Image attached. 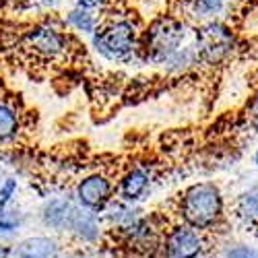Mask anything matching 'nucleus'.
<instances>
[{
	"instance_id": "f257e3e1",
	"label": "nucleus",
	"mask_w": 258,
	"mask_h": 258,
	"mask_svg": "<svg viewBox=\"0 0 258 258\" xmlns=\"http://www.w3.org/2000/svg\"><path fill=\"white\" fill-rule=\"evenodd\" d=\"M180 223L201 233H213L225 223V199L215 182H197L180 192L178 199Z\"/></svg>"
},
{
	"instance_id": "f03ea898",
	"label": "nucleus",
	"mask_w": 258,
	"mask_h": 258,
	"mask_svg": "<svg viewBox=\"0 0 258 258\" xmlns=\"http://www.w3.org/2000/svg\"><path fill=\"white\" fill-rule=\"evenodd\" d=\"M93 46L97 54L107 60H128L139 52L141 33L133 19L110 17L101 21V25L93 33Z\"/></svg>"
},
{
	"instance_id": "7ed1b4c3",
	"label": "nucleus",
	"mask_w": 258,
	"mask_h": 258,
	"mask_svg": "<svg viewBox=\"0 0 258 258\" xmlns=\"http://www.w3.org/2000/svg\"><path fill=\"white\" fill-rule=\"evenodd\" d=\"M184 25L174 17H159L155 19L151 25L147 27V31L141 35V46L139 52L147 62L163 64L169 56H174L184 41Z\"/></svg>"
},
{
	"instance_id": "20e7f679",
	"label": "nucleus",
	"mask_w": 258,
	"mask_h": 258,
	"mask_svg": "<svg viewBox=\"0 0 258 258\" xmlns=\"http://www.w3.org/2000/svg\"><path fill=\"white\" fill-rule=\"evenodd\" d=\"M209 252V235L184 223H171L159 246V258H205Z\"/></svg>"
},
{
	"instance_id": "39448f33",
	"label": "nucleus",
	"mask_w": 258,
	"mask_h": 258,
	"mask_svg": "<svg viewBox=\"0 0 258 258\" xmlns=\"http://www.w3.org/2000/svg\"><path fill=\"white\" fill-rule=\"evenodd\" d=\"M235 48V35L231 29L217 21H209L197 31V56L203 64H221Z\"/></svg>"
},
{
	"instance_id": "423d86ee",
	"label": "nucleus",
	"mask_w": 258,
	"mask_h": 258,
	"mask_svg": "<svg viewBox=\"0 0 258 258\" xmlns=\"http://www.w3.org/2000/svg\"><path fill=\"white\" fill-rule=\"evenodd\" d=\"M116 186L105 174H89L83 180H79L75 188V201L85 211H91L95 215H103V211L114 203Z\"/></svg>"
},
{
	"instance_id": "0eeeda50",
	"label": "nucleus",
	"mask_w": 258,
	"mask_h": 258,
	"mask_svg": "<svg viewBox=\"0 0 258 258\" xmlns=\"http://www.w3.org/2000/svg\"><path fill=\"white\" fill-rule=\"evenodd\" d=\"M23 44L33 56L41 60H56L67 52L69 37L52 25H35L25 33Z\"/></svg>"
},
{
	"instance_id": "6e6552de",
	"label": "nucleus",
	"mask_w": 258,
	"mask_h": 258,
	"mask_svg": "<svg viewBox=\"0 0 258 258\" xmlns=\"http://www.w3.org/2000/svg\"><path fill=\"white\" fill-rule=\"evenodd\" d=\"M77 209H79V205H77L75 197H52L41 205L37 217H39V223L48 231L69 235Z\"/></svg>"
},
{
	"instance_id": "1a4fd4ad",
	"label": "nucleus",
	"mask_w": 258,
	"mask_h": 258,
	"mask_svg": "<svg viewBox=\"0 0 258 258\" xmlns=\"http://www.w3.org/2000/svg\"><path fill=\"white\" fill-rule=\"evenodd\" d=\"M13 258H64V246L50 233L25 235L13 242Z\"/></svg>"
},
{
	"instance_id": "9d476101",
	"label": "nucleus",
	"mask_w": 258,
	"mask_h": 258,
	"mask_svg": "<svg viewBox=\"0 0 258 258\" xmlns=\"http://www.w3.org/2000/svg\"><path fill=\"white\" fill-rule=\"evenodd\" d=\"M103 231H105V225L101 215L85 211L83 207L77 209L69 229V235L75 242H79L81 246H97L103 240Z\"/></svg>"
},
{
	"instance_id": "9b49d317",
	"label": "nucleus",
	"mask_w": 258,
	"mask_h": 258,
	"mask_svg": "<svg viewBox=\"0 0 258 258\" xmlns=\"http://www.w3.org/2000/svg\"><path fill=\"white\" fill-rule=\"evenodd\" d=\"M151 182H153V174H151V169H149L147 165H135V167H131L120 178V184H118V201L137 205L147 195V190L151 188Z\"/></svg>"
},
{
	"instance_id": "f8f14e48",
	"label": "nucleus",
	"mask_w": 258,
	"mask_h": 258,
	"mask_svg": "<svg viewBox=\"0 0 258 258\" xmlns=\"http://www.w3.org/2000/svg\"><path fill=\"white\" fill-rule=\"evenodd\" d=\"M105 9V0H79L77 7L69 13L67 23L83 33H95L101 25V15Z\"/></svg>"
},
{
	"instance_id": "ddd939ff",
	"label": "nucleus",
	"mask_w": 258,
	"mask_h": 258,
	"mask_svg": "<svg viewBox=\"0 0 258 258\" xmlns=\"http://www.w3.org/2000/svg\"><path fill=\"white\" fill-rule=\"evenodd\" d=\"M233 215L244 227L258 229V184L248 188L233 205Z\"/></svg>"
},
{
	"instance_id": "4468645a",
	"label": "nucleus",
	"mask_w": 258,
	"mask_h": 258,
	"mask_svg": "<svg viewBox=\"0 0 258 258\" xmlns=\"http://www.w3.org/2000/svg\"><path fill=\"white\" fill-rule=\"evenodd\" d=\"M21 131V118L17 107L9 101H0V143H11Z\"/></svg>"
},
{
	"instance_id": "2eb2a0df",
	"label": "nucleus",
	"mask_w": 258,
	"mask_h": 258,
	"mask_svg": "<svg viewBox=\"0 0 258 258\" xmlns=\"http://www.w3.org/2000/svg\"><path fill=\"white\" fill-rule=\"evenodd\" d=\"M23 227H25L23 213H19L13 207L7 209L5 213H0V242L11 244V240H15L23 231Z\"/></svg>"
},
{
	"instance_id": "dca6fc26",
	"label": "nucleus",
	"mask_w": 258,
	"mask_h": 258,
	"mask_svg": "<svg viewBox=\"0 0 258 258\" xmlns=\"http://www.w3.org/2000/svg\"><path fill=\"white\" fill-rule=\"evenodd\" d=\"M219 258H258V246L246 242H233L219 250Z\"/></svg>"
},
{
	"instance_id": "f3484780",
	"label": "nucleus",
	"mask_w": 258,
	"mask_h": 258,
	"mask_svg": "<svg viewBox=\"0 0 258 258\" xmlns=\"http://www.w3.org/2000/svg\"><path fill=\"white\" fill-rule=\"evenodd\" d=\"M17 192H19V182L15 178H5L0 182V213H5L7 209L13 207Z\"/></svg>"
},
{
	"instance_id": "a211bd4d",
	"label": "nucleus",
	"mask_w": 258,
	"mask_h": 258,
	"mask_svg": "<svg viewBox=\"0 0 258 258\" xmlns=\"http://www.w3.org/2000/svg\"><path fill=\"white\" fill-rule=\"evenodd\" d=\"M195 3V13L199 17H213L221 13L225 0H192Z\"/></svg>"
},
{
	"instance_id": "6ab92c4d",
	"label": "nucleus",
	"mask_w": 258,
	"mask_h": 258,
	"mask_svg": "<svg viewBox=\"0 0 258 258\" xmlns=\"http://www.w3.org/2000/svg\"><path fill=\"white\" fill-rule=\"evenodd\" d=\"M248 120H250L252 128H256V131H258V93L252 97V101L248 105Z\"/></svg>"
},
{
	"instance_id": "aec40b11",
	"label": "nucleus",
	"mask_w": 258,
	"mask_h": 258,
	"mask_svg": "<svg viewBox=\"0 0 258 258\" xmlns=\"http://www.w3.org/2000/svg\"><path fill=\"white\" fill-rule=\"evenodd\" d=\"M0 258H13V244L0 242Z\"/></svg>"
},
{
	"instance_id": "412c9836",
	"label": "nucleus",
	"mask_w": 258,
	"mask_h": 258,
	"mask_svg": "<svg viewBox=\"0 0 258 258\" xmlns=\"http://www.w3.org/2000/svg\"><path fill=\"white\" fill-rule=\"evenodd\" d=\"M85 258H107V256H103V254L97 252V254H89V256H85Z\"/></svg>"
},
{
	"instance_id": "4be33fe9",
	"label": "nucleus",
	"mask_w": 258,
	"mask_h": 258,
	"mask_svg": "<svg viewBox=\"0 0 258 258\" xmlns=\"http://www.w3.org/2000/svg\"><path fill=\"white\" fill-rule=\"evenodd\" d=\"M254 163H256V167H258V149H256V153H254Z\"/></svg>"
}]
</instances>
